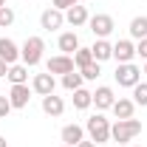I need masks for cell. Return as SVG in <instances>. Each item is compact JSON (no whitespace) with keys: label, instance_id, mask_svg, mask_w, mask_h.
Listing matches in <instances>:
<instances>
[{"label":"cell","instance_id":"cell-22","mask_svg":"<svg viewBox=\"0 0 147 147\" xmlns=\"http://www.w3.org/2000/svg\"><path fill=\"white\" fill-rule=\"evenodd\" d=\"M91 62H93V54H91V48H76V51H74V65H76L79 71H82L85 65H91Z\"/></svg>","mask_w":147,"mask_h":147},{"label":"cell","instance_id":"cell-15","mask_svg":"<svg viewBox=\"0 0 147 147\" xmlns=\"http://www.w3.org/2000/svg\"><path fill=\"white\" fill-rule=\"evenodd\" d=\"M59 136H62V144H71V147H76L79 142H82V139H85V130L79 127V125H65Z\"/></svg>","mask_w":147,"mask_h":147},{"label":"cell","instance_id":"cell-21","mask_svg":"<svg viewBox=\"0 0 147 147\" xmlns=\"http://www.w3.org/2000/svg\"><path fill=\"white\" fill-rule=\"evenodd\" d=\"M130 37L133 40H144L147 37V17H133L130 20Z\"/></svg>","mask_w":147,"mask_h":147},{"label":"cell","instance_id":"cell-11","mask_svg":"<svg viewBox=\"0 0 147 147\" xmlns=\"http://www.w3.org/2000/svg\"><path fill=\"white\" fill-rule=\"evenodd\" d=\"M0 59L3 62H9V65H14L20 59V48L14 40H9V37H0Z\"/></svg>","mask_w":147,"mask_h":147},{"label":"cell","instance_id":"cell-2","mask_svg":"<svg viewBox=\"0 0 147 147\" xmlns=\"http://www.w3.org/2000/svg\"><path fill=\"white\" fill-rule=\"evenodd\" d=\"M42 51H45L42 37H28V40L23 42V48H20V59H23V65H28V68L40 65V62H42Z\"/></svg>","mask_w":147,"mask_h":147},{"label":"cell","instance_id":"cell-19","mask_svg":"<svg viewBox=\"0 0 147 147\" xmlns=\"http://www.w3.org/2000/svg\"><path fill=\"white\" fill-rule=\"evenodd\" d=\"M91 54H93V59L96 62H105V59H110L113 57V45H110L108 40H96L91 45Z\"/></svg>","mask_w":147,"mask_h":147},{"label":"cell","instance_id":"cell-14","mask_svg":"<svg viewBox=\"0 0 147 147\" xmlns=\"http://www.w3.org/2000/svg\"><path fill=\"white\" fill-rule=\"evenodd\" d=\"M42 110L48 113V116H62V110H65V102H62V96H57V93H48V96H42Z\"/></svg>","mask_w":147,"mask_h":147},{"label":"cell","instance_id":"cell-33","mask_svg":"<svg viewBox=\"0 0 147 147\" xmlns=\"http://www.w3.org/2000/svg\"><path fill=\"white\" fill-rule=\"evenodd\" d=\"M142 74H144V76H147V62H144V71H142Z\"/></svg>","mask_w":147,"mask_h":147},{"label":"cell","instance_id":"cell-34","mask_svg":"<svg viewBox=\"0 0 147 147\" xmlns=\"http://www.w3.org/2000/svg\"><path fill=\"white\" fill-rule=\"evenodd\" d=\"M3 6H6V0H0V9H3Z\"/></svg>","mask_w":147,"mask_h":147},{"label":"cell","instance_id":"cell-25","mask_svg":"<svg viewBox=\"0 0 147 147\" xmlns=\"http://www.w3.org/2000/svg\"><path fill=\"white\" fill-rule=\"evenodd\" d=\"M99 74H102V68H99V62L93 59L91 65H85V68H82V79H96Z\"/></svg>","mask_w":147,"mask_h":147},{"label":"cell","instance_id":"cell-10","mask_svg":"<svg viewBox=\"0 0 147 147\" xmlns=\"http://www.w3.org/2000/svg\"><path fill=\"white\" fill-rule=\"evenodd\" d=\"M113 102H116L113 88H108V85H99V88L93 91V105H96V110H108V108H113Z\"/></svg>","mask_w":147,"mask_h":147},{"label":"cell","instance_id":"cell-30","mask_svg":"<svg viewBox=\"0 0 147 147\" xmlns=\"http://www.w3.org/2000/svg\"><path fill=\"white\" fill-rule=\"evenodd\" d=\"M76 147H96V142H91V139H82V142H79Z\"/></svg>","mask_w":147,"mask_h":147},{"label":"cell","instance_id":"cell-36","mask_svg":"<svg viewBox=\"0 0 147 147\" xmlns=\"http://www.w3.org/2000/svg\"><path fill=\"white\" fill-rule=\"evenodd\" d=\"M62 147H71V144H62Z\"/></svg>","mask_w":147,"mask_h":147},{"label":"cell","instance_id":"cell-29","mask_svg":"<svg viewBox=\"0 0 147 147\" xmlns=\"http://www.w3.org/2000/svg\"><path fill=\"white\" fill-rule=\"evenodd\" d=\"M136 57H142V59L147 62V37H144V40H139V42H136Z\"/></svg>","mask_w":147,"mask_h":147},{"label":"cell","instance_id":"cell-32","mask_svg":"<svg viewBox=\"0 0 147 147\" xmlns=\"http://www.w3.org/2000/svg\"><path fill=\"white\" fill-rule=\"evenodd\" d=\"M0 147H9V142H6V139H3V136H0Z\"/></svg>","mask_w":147,"mask_h":147},{"label":"cell","instance_id":"cell-18","mask_svg":"<svg viewBox=\"0 0 147 147\" xmlns=\"http://www.w3.org/2000/svg\"><path fill=\"white\" fill-rule=\"evenodd\" d=\"M57 45H59V51H62V54L74 57V51L79 48V37L74 34V31H65V34H59V40H57Z\"/></svg>","mask_w":147,"mask_h":147},{"label":"cell","instance_id":"cell-27","mask_svg":"<svg viewBox=\"0 0 147 147\" xmlns=\"http://www.w3.org/2000/svg\"><path fill=\"white\" fill-rule=\"evenodd\" d=\"M11 113V102H9V96H0V119H6Z\"/></svg>","mask_w":147,"mask_h":147},{"label":"cell","instance_id":"cell-31","mask_svg":"<svg viewBox=\"0 0 147 147\" xmlns=\"http://www.w3.org/2000/svg\"><path fill=\"white\" fill-rule=\"evenodd\" d=\"M6 74H9V62H3V59H0V76H6Z\"/></svg>","mask_w":147,"mask_h":147},{"label":"cell","instance_id":"cell-26","mask_svg":"<svg viewBox=\"0 0 147 147\" xmlns=\"http://www.w3.org/2000/svg\"><path fill=\"white\" fill-rule=\"evenodd\" d=\"M11 23H14V11H11L9 6H3V9H0V26L6 28V26H11Z\"/></svg>","mask_w":147,"mask_h":147},{"label":"cell","instance_id":"cell-6","mask_svg":"<svg viewBox=\"0 0 147 147\" xmlns=\"http://www.w3.org/2000/svg\"><path fill=\"white\" fill-rule=\"evenodd\" d=\"M62 23H65V11H59V9H45L42 14H40V26L45 28V31H57V28H62Z\"/></svg>","mask_w":147,"mask_h":147},{"label":"cell","instance_id":"cell-3","mask_svg":"<svg viewBox=\"0 0 147 147\" xmlns=\"http://www.w3.org/2000/svg\"><path fill=\"white\" fill-rule=\"evenodd\" d=\"M85 130H88L91 142H96V144H102V142H110V122L102 116V113L91 116V119H88V125H85Z\"/></svg>","mask_w":147,"mask_h":147},{"label":"cell","instance_id":"cell-12","mask_svg":"<svg viewBox=\"0 0 147 147\" xmlns=\"http://www.w3.org/2000/svg\"><path fill=\"white\" fill-rule=\"evenodd\" d=\"M88 20H91V14H88V9H85V6H79V3H76V6H71V9L65 11V23H68V26H74V28L85 26Z\"/></svg>","mask_w":147,"mask_h":147},{"label":"cell","instance_id":"cell-20","mask_svg":"<svg viewBox=\"0 0 147 147\" xmlns=\"http://www.w3.org/2000/svg\"><path fill=\"white\" fill-rule=\"evenodd\" d=\"M93 105V93L85 91V88H79V91H74V108L76 110H88Z\"/></svg>","mask_w":147,"mask_h":147},{"label":"cell","instance_id":"cell-16","mask_svg":"<svg viewBox=\"0 0 147 147\" xmlns=\"http://www.w3.org/2000/svg\"><path fill=\"white\" fill-rule=\"evenodd\" d=\"M9 82L11 85H28V65H20V62H14V65H9Z\"/></svg>","mask_w":147,"mask_h":147},{"label":"cell","instance_id":"cell-4","mask_svg":"<svg viewBox=\"0 0 147 147\" xmlns=\"http://www.w3.org/2000/svg\"><path fill=\"white\" fill-rule=\"evenodd\" d=\"M113 76H116V82H119L122 88H136V85L142 82V68L133 65V62H122Z\"/></svg>","mask_w":147,"mask_h":147},{"label":"cell","instance_id":"cell-8","mask_svg":"<svg viewBox=\"0 0 147 147\" xmlns=\"http://www.w3.org/2000/svg\"><path fill=\"white\" fill-rule=\"evenodd\" d=\"M54 88H57V82H54V74H37L34 79H31V91L34 93H40V96H48V93H54Z\"/></svg>","mask_w":147,"mask_h":147},{"label":"cell","instance_id":"cell-35","mask_svg":"<svg viewBox=\"0 0 147 147\" xmlns=\"http://www.w3.org/2000/svg\"><path fill=\"white\" fill-rule=\"evenodd\" d=\"M133 147H142V144H133Z\"/></svg>","mask_w":147,"mask_h":147},{"label":"cell","instance_id":"cell-13","mask_svg":"<svg viewBox=\"0 0 147 147\" xmlns=\"http://www.w3.org/2000/svg\"><path fill=\"white\" fill-rule=\"evenodd\" d=\"M28 99H31V88H28V85H11V91H9L11 108H26Z\"/></svg>","mask_w":147,"mask_h":147},{"label":"cell","instance_id":"cell-23","mask_svg":"<svg viewBox=\"0 0 147 147\" xmlns=\"http://www.w3.org/2000/svg\"><path fill=\"white\" fill-rule=\"evenodd\" d=\"M62 85H65V91H79L82 88V74H76V71L65 74L62 76Z\"/></svg>","mask_w":147,"mask_h":147},{"label":"cell","instance_id":"cell-9","mask_svg":"<svg viewBox=\"0 0 147 147\" xmlns=\"http://www.w3.org/2000/svg\"><path fill=\"white\" fill-rule=\"evenodd\" d=\"M133 57H136V45L130 42V40H119L116 45H113V59L122 65V62H133Z\"/></svg>","mask_w":147,"mask_h":147},{"label":"cell","instance_id":"cell-5","mask_svg":"<svg viewBox=\"0 0 147 147\" xmlns=\"http://www.w3.org/2000/svg\"><path fill=\"white\" fill-rule=\"evenodd\" d=\"M88 26H91V31L99 37V40L110 37V34H113V28H116V23H113L110 14H93V17L88 20Z\"/></svg>","mask_w":147,"mask_h":147},{"label":"cell","instance_id":"cell-17","mask_svg":"<svg viewBox=\"0 0 147 147\" xmlns=\"http://www.w3.org/2000/svg\"><path fill=\"white\" fill-rule=\"evenodd\" d=\"M113 113H116V119H133V110H136V102H133V99H125V96H122V99H116V102H113Z\"/></svg>","mask_w":147,"mask_h":147},{"label":"cell","instance_id":"cell-1","mask_svg":"<svg viewBox=\"0 0 147 147\" xmlns=\"http://www.w3.org/2000/svg\"><path fill=\"white\" fill-rule=\"evenodd\" d=\"M142 133V122L139 119H119L116 125H110V139L119 144H127Z\"/></svg>","mask_w":147,"mask_h":147},{"label":"cell","instance_id":"cell-24","mask_svg":"<svg viewBox=\"0 0 147 147\" xmlns=\"http://www.w3.org/2000/svg\"><path fill=\"white\" fill-rule=\"evenodd\" d=\"M133 102L142 105V108H147V82H139V85L133 88Z\"/></svg>","mask_w":147,"mask_h":147},{"label":"cell","instance_id":"cell-7","mask_svg":"<svg viewBox=\"0 0 147 147\" xmlns=\"http://www.w3.org/2000/svg\"><path fill=\"white\" fill-rule=\"evenodd\" d=\"M45 68H48V74H71L76 65H74V57H68V54H57V57H51L48 62H45Z\"/></svg>","mask_w":147,"mask_h":147},{"label":"cell","instance_id":"cell-28","mask_svg":"<svg viewBox=\"0 0 147 147\" xmlns=\"http://www.w3.org/2000/svg\"><path fill=\"white\" fill-rule=\"evenodd\" d=\"M51 3H54V9H59V11H68L71 6L79 3V0H51Z\"/></svg>","mask_w":147,"mask_h":147}]
</instances>
